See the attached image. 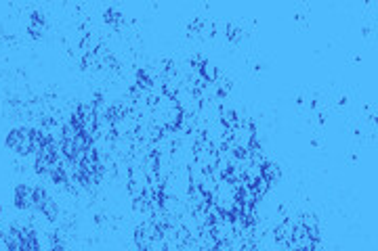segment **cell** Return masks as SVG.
<instances>
[{"label": "cell", "instance_id": "obj_1", "mask_svg": "<svg viewBox=\"0 0 378 251\" xmlns=\"http://www.w3.org/2000/svg\"><path fill=\"white\" fill-rule=\"evenodd\" d=\"M15 208L17 210H32L34 208V187L32 185H21L15 187Z\"/></svg>", "mask_w": 378, "mask_h": 251}, {"label": "cell", "instance_id": "obj_2", "mask_svg": "<svg viewBox=\"0 0 378 251\" xmlns=\"http://www.w3.org/2000/svg\"><path fill=\"white\" fill-rule=\"evenodd\" d=\"M294 226H296V220H294V218H286V220H282V222L273 228V237H275V241H284V243L290 245L292 235H294Z\"/></svg>", "mask_w": 378, "mask_h": 251}, {"label": "cell", "instance_id": "obj_3", "mask_svg": "<svg viewBox=\"0 0 378 251\" xmlns=\"http://www.w3.org/2000/svg\"><path fill=\"white\" fill-rule=\"evenodd\" d=\"M44 32H47V19H44L42 13H32L30 21H28V34L32 38H40Z\"/></svg>", "mask_w": 378, "mask_h": 251}, {"label": "cell", "instance_id": "obj_4", "mask_svg": "<svg viewBox=\"0 0 378 251\" xmlns=\"http://www.w3.org/2000/svg\"><path fill=\"white\" fill-rule=\"evenodd\" d=\"M208 174H210V172H206L197 162H193V164L189 166V182H191V187H197V189H200V187H202L204 182H206Z\"/></svg>", "mask_w": 378, "mask_h": 251}, {"label": "cell", "instance_id": "obj_5", "mask_svg": "<svg viewBox=\"0 0 378 251\" xmlns=\"http://www.w3.org/2000/svg\"><path fill=\"white\" fill-rule=\"evenodd\" d=\"M40 214L47 218L49 222H55V220L59 218V205H57V201H55L53 197H49L47 201H44L42 208H40Z\"/></svg>", "mask_w": 378, "mask_h": 251}, {"label": "cell", "instance_id": "obj_6", "mask_svg": "<svg viewBox=\"0 0 378 251\" xmlns=\"http://www.w3.org/2000/svg\"><path fill=\"white\" fill-rule=\"evenodd\" d=\"M263 178L269 182V187L271 185H275V182L282 178V170H280V166L277 164H271V162H267L265 166H263Z\"/></svg>", "mask_w": 378, "mask_h": 251}, {"label": "cell", "instance_id": "obj_7", "mask_svg": "<svg viewBox=\"0 0 378 251\" xmlns=\"http://www.w3.org/2000/svg\"><path fill=\"white\" fill-rule=\"evenodd\" d=\"M21 139H24V126H21V128H13V130L7 134V147H9L13 153H17Z\"/></svg>", "mask_w": 378, "mask_h": 251}, {"label": "cell", "instance_id": "obj_8", "mask_svg": "<svg viewBox=\"0 0 378 251\" xmlns=\"http://www.w3.org/2000/svg\"><path fill=\"white\" fill-rule=\"evenodd\" d=\"M200 74H202V78H204L206 82H216V80H218V76H221V74H218V70H216V65H214V63H208V61L202 65V70H200Z\"/></svg>", "mask_w": 378, "mask_h": 251}, {"label": "cell", "instance_id": "obj_9", "mask_svg": "<svg viewBox=\"0 0 378 251\" xmlns=\"http://www.w3.org/2000/svg\"><path fill=\"white\" fill-rule=\"evenodd\" d=\"M250 189H252V193H254V197H256V201H261L265 195H267V191H269V182H267L265 178H258L254 185H250Z\"/></svg>", "mask_w": 378, "mask_h": 251}, {"label": "cell", "instance_id": "obj_10", "mask_svg": "<svg viewBox=\"0 0 378 251\" xmlns=\"http://www.w3.org/2000/svg\"><path fill=\"white\" fill-rule=\"evenodd\" d=\"M105 24H109V26H116V28H120L122 26V13L120 11H116V9H109V11H105Z\"/></svg>", "mask_w": 378, "mask_h": 251}, {"label": "cell", "instance_id": "obj_11", "mask_svg": "<svg viewBox=\"0 0 378 251\" xmlns=\"http://www.w3.org/2000/svg\"><path fill=\"white\" fill-rule=\"evenodd\" d=\"M242 38H244L242 28H240V26H235V24H227V40H231V42H240Z\"/></svg>", "mask_w": 378, "mask_h": 251}, {"label": "cell", "instance_id": "obj_12", "mask_svg": "<svg viewBox=\"0 0 378 251\" xmlns=\"http://www.w3.org/2000/svg\"><path fill=\"white\" fill-rule=\"evenodd\" d=\"M299 224L303 226V228H315V226H320V222H317V218L313 216V214H305V216H301L299 218Z\"/></svg>", "mask_w": 378, "mask_h": 251}]
</instances>
